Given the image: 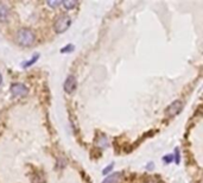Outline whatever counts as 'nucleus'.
<instances>
[{
	"label": "nucleus",
	"instance_id": "nucleus-1",
	"mask_svg": "<svg viewBox=\"0 0 203 183\" xmlns=\"http://www.w3.org/2000/svg\"><path fill=\"white\" fill-rule=\"evenodd\" d=\"M17 42L22 46H30L35 42V35L29 29H20L17 32Z\"/></svg>",
	"mask_w": 203,
	"mask_h": 183
},
{
	"label": "nucleus",
	"instance_id": "nucleus-2",
	"mask_svg": "<svg viewBox=\"0 0 203 183\" xmlns=\"http://www.w3.org/2000/svg\"><path fill=\"white\" fill-rule=\"evenodd\" d=\"M71 24V19L68 14H59L54 23V29L57 33H63L66 32Z\"/></svg>",
	"mask_w": 203,
	"mask_h": 183
},
{
	"label": "nucleus",
	"instance_id": "nucleus-3",
	"mask_svg": "<svg viewBox=\"0 0 203 183\" xmlns=\"http://www.w3.org/2000/svg\"><path fill=\"white\" fill-rule=\"evenodd\" d=\"M11 93L13 97H25L29 93V89L23 83H13L11 86Z\"/></svg>",
	"mask_w": 203,
	"mask_h": 183
},
{
	"label": "nucleus",
	"instance_id": "nucleus-4",
	"mask_svg": "<svg viewBox=\"0 0 203 183\" xmlns=\"http://www.w3.org/2000/svg\"><path fill=\"white\" fill-rule=\"evenodd\" d=\"M182 108H183V103H182V101L176 100V101H174V102L166 108V114H167V117L177 115L178 113L182 111Z\"/></svg>",
	"mask_w": 203,
	"mask_h": 183
},
{
	"label": "nucleus",
	"instance_id": "nucleus-5",
	"mask_svg": "<svg viewBox=\"0 0 203 183\" xmlns=\"http://www.w3.org/2000/svg\"><path fill=\"white\" fill-rule=\"evenodd\" d=\"M75 88H76V79H75V76L69 75L64 82V90L68 94H71L75 90Z\"/></svg>",
	"mask_w": 203,
	"mask_h": 183
},
{
	"label": "nucleus",
	"instance_id": "nucleus-6",
	"mask_svg": "<svg viewBox=\"0 0 203 183\" xmlns=\"http://www.w3.org/2000/svg\"><path fill=\"white\" fill-rule=\"evenodd\" d=\"M8 8L4 5V4H1L0 2V22H7V19H8Z\"/></svg>",
	"mask_w": 203,
	"mask_h": 183
},
{
	"label": "nucleus",
	"instance_id": "nucleus-7",
	"mask_svg": "<svg viewBox=\"0 0 203 183\" xmlns=\"http://www.w3.org/2000/svg\"><path fill=\"white\" fill-rule=\"evenodd\" d=\"M120 178H121V174L120 172H115V174L108 176L107 178H105L102 183H118L120 181Z\"/></svg>",
	"mask_w": 203,
	"mask_h": 183
},
{
	"label": "nucleus",
	"instance_id": "nucleus-8",
	"mask_svg": "<svg viewBox=\"0 0 203 183\" xmlns=\"http://www.w3.org/2000/svg\"><path fill=\"white\" fill-rule=\"evenodd\" d=\"M62 5L66 7V10H73L77 5V1H73V0H70V1H63Z\"/></svg>",
	"mask_w": 203,
	"mask_h": 183
},
{
	"label": "nucleus",
	"instance_id": "nucleus-9",
	"mask_svg": "<svg viewBox=\"0 0 203 183\" xmlns=\"http://www.w3.org/2000/svg\"><path fill=\"white\" fill-rule=\"evenodd\" d=\"M38 57H39V55H38V54H36V55L33 56V58H31L30 61H27L26 63L24 64V68H29L30 66H32V64H35V63L37 62V59H38Z\"/></svg>",
	"mask_w": 203,
	"mask_h": 183
},
{
	"label": "nucleus",
	"instance_id": "nucleus-10",
	"mask_svg": "<svg viewBox=\"0 0 203 183\" xmlns=\"http://www.w3.org/2000/svg\"><path fill=\"white\" fill-rule=\"evenodd\" d=\"M172 159H174L172 155H167V156H164V157H163V161H164L165 163H171Z\"/></svg>",
	"mask_w": 203,
	"mask_h": 183
},
{
	"label": "nucleus",
	"instance_id": "nucleus-11",
	"mask_svg": "<svg viewBox=\"0 0 203 183\" xmlns=\"http://www.w3.org/2000/svg\"><path fill=\"white\" fill-rule=\"evenodd\" d=\"M74 50V45H67L64 49H62L61 50V53L62 54H64V53H68V51H73Z\"/></svg>",
	"mask_w": 203,
	"mask_h": 183
},
{
	"label": "nucleus",
	"instance_id": "nucleus-12",
	"mask_svg": "<svg viewBox=\"0 0 203 183\" xmlns=\"http://www.w3.org/2000/svg\"><path fill=\"white\" fill-rule=\"evenodd\" d=\"M48 5H49V6H51V7H57V6L62 5V2H61V1H49V2H48Z\"/></svg>",
	"mask_w": 203,
	"mask_h": 183
},
{
	"label": "nucleus",
	"instance_id": "nucleus-13",
	"mask_svg": "<svg viewBox=\"0 0 203 183\" xmlns=\"http://www.w3.org/2000/svg\"><path fill=\"white\" fill-rule=\"evenodd\" d=\"M97 145L101 146V147H105V146L107 145V139H106V137H102V139L100 141V143H97Z\"/></svg>",
	"mask_w": 203,
	"mask_h": 183
},
{
	"label": "nucleus",
	"instance_id": "nucleus-14",
	"mask_svg": "<svg viewBox=\"0 0 203 183\" xmlns=\"http://www.w3.org/2000/svg\"><path fill=\"white\" fill-rule=\"evenodd\" d=\"M57 164H58V168L63 169V168L66 167V164H67V163H66V161H64V159H61V158H59V159H58V163H57Z\"/></svg>",
	"mask_w": 203,
	"mask_h": 183
},
{
	"label": "nucleus",
	"instance_id": "nucleus-15",
	"mask_svg": "<svg viewBox=\"0 0 203 183\" xmlns=\"http://www.w3.org/2000/svg\"><path fill=\"white\" fill-rule=\"evenodd\" d=\"M113 165H114V164L112 163V164H110L109 167H107V168H105V169H103V171H102V174H103V175H107V174H108L109 171H110V170L113 169Z\"/></svg>",
	"mask_w": 203,
	"mask_h": 183
},
{
	"label": "nucleus",
	"instance_id": "nucleus-16",
	"mask_svg": "<svg viewBox=\"0 0 203 183\" xmlns=\"http://www.w3.org/2000/svg\"><path fill=\"white\" fill-rule=\"evenodd\" d=\"M175 155H176V163L178 164L179 163V161H181V158H179V151H178V149H176V152H175Z\"/></svg>",
	"mask_w": 203,
	"mask_h": 183
},
{
	"label": "nucleus",
	"instance_id": "nucleus-17",
	"mask_svg": "<svg viewBox=\"0 0 203 183\" xmlns=\"http://www.w3.org/2000/svg\"><path fill=\"white\" fill-rule=\"evenodd\" d=\"M1 82H2V76H1V74H0V85H1Z\"/></svg>",
	"mask_w": 203,
	"mask_h": 183
}]
</instances>
